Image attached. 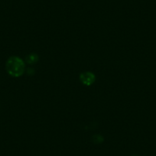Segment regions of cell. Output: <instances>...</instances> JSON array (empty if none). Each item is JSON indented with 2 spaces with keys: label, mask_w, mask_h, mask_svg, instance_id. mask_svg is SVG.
Segmentation results:
<instances>
[{
  "label": "cell",
  "mask_w": 156,
  "mask_h": 156,
  "mask_svg": "<svg viewBox=\"0 0 156 156\" xmlns=\"http://www.w3.org/2000/svg\"><path fill=\"white\" fill-rule=\"evenodd\" d=\"M6 71L13 77H19L24 73L25 70V62L20 58L12 56L8 59L5 64Z\"/></svg>",
  "instance_id": "obj_1"
},
{
  "label": "cell",
  "mask_w": 156,
  "mask_h": 156,
  "mask_svg": "<svg viewBox=\"0 0 156 156\" xmlns=\"http://www.w3.org/2000/svg\"><path fill=\"white\" fill-rule=\"evenodd\" d=\"M95 74L92 72H83L80 75V80L85 86H91L95 82Z\"/></svg>",
  "instance_id": "obj_2"
},
{
  "label": "cell",
  "mask_w": 156,
  "mask_h": 156,
  "mask_svg": "<svg viewBox=\"0 0 156 156\" xmlns=\"http://www.w3.org/2000/svg\"><path fill=\"white\" fill-rule=\"evenodd\" d=\"M37 56L35 54H31V55H29L26 58L27 62L29 63V64H33V63H35L36 61H37Z\"/></svg>",
  "instance_id": "obj_3"
}]
</instances>
